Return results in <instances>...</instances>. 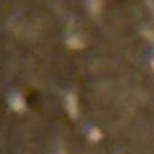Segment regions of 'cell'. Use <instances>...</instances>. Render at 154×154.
Listing matches in <instances>:
<instances>
[{"instance_id":"52a82bcc","label":"cell","mask_w":154,"mask_h":154,"mask_svg":"<svg viewBox=\"0 0 154 154\" xmlns=\"http://www.w3.org/2000/svg\"><path fill=\"white\" fill-rule=\"evenodd\" d=\"M62 154H63V153H62Z\"/></svg>"},{"instance_id":"6da1fadb","label":"cell","mask_w":154,"mask_h":154,"mask_svg":"<svg viewBox=\"0 0 154 154\" xmlns=\"http://www.w3.org/2000/svg\"><path fill=\"white\" fill-rule=\"evenodd\" d=\"M8 103H9V107L16 112H21V111L25 109V99H24V96L19 92L12 94L11 97H9V100H8Z\"/></svg>"},{"instance_id":"5b68a950","label":"cell","mask_w":154,"mask_h":154,"mask_svg":"<svg viewBox=\"0 0 154 154\" xmlns=\"http://www.w3.org/2000/svg\"><path fill=\"white\" fill-rule=\"evenodd\" d=\"M90 11L92 12V13H97L100 11V3L99 2H91L90 3Z\"/></svg>"},{"instance_id":"8992f818","label":"cell","mask_w":154,"mask_h":154,"mask_svg":"<svg viewBox=\"0 0 154 154\" xmlns=\"http://www.w3.org/2000/svg\"><path fill=\"white\" fill-rule=\"evenodd\" d=\"M152 66H153V69H154V61L152 62Z\"/></svg>"},{"instance_id":"7a4b0ae2","label":"cell","mask_w":154,"mask_h":154,"mask_svg":"<svg viewBox=\"0 0 154 154\" xmlns=\"http://www.w3.org/2000/svg\"><path fill=\"white\" fill-rule=\"evenodd\" d=\"M66 109L72 119L78 116V99H76L74 92H70L66 96Z\"/></svg>"},{"instance_id":"277c9868","label":"cell","mask_w":154,"mask_h":154,"mask_svg":"<svg viewBox=\"0 0 154 154\" xmlns=\"http://www.w3.org/2000/svg\"><path fill=\"white\" fill-rule=\"evenodd\" d=\"M101 137H103V133H101V131L99 128H91L90 132H88V138L91 140V141L94 142H97L99 140H101Z\"/></svg>"},{"instance_id":"3957f363","label":"cell","mask_w":154,"mask_h":154,"mask_svg":"<svg viewBox=\"0 0 154 154\" xmlns=\"http://www.w3.org/2000/svg\"><path fill=\"white\" fill-rule=\"evenodd\" d=\"M67 46L71 48V49H82L83 46H85V42H83V41L80 40L79 37L71 36L67 40Z\"/></svg>"}]
</instances>
